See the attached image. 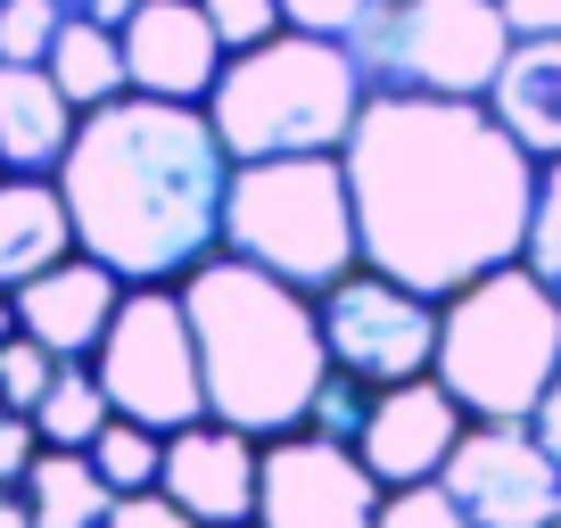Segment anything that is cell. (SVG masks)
Returning <instances> with one entry per match:
<instances>
[{
	"label": "cell",
	"mask_w": 561,
	"mask_h": 528,
	"mask_svg": "<svg viewBox=\"0 0 561 528\" xmlns=\"http://www.w3.org/2000/svg\"><path fill=\"white\" fill-rule=\"evenodd\" d=\"M520 264L561 298V158L537 174V215H528V256Z\"/></svg>",
	"instance_id": "cell-25"
},
{
	"label": "cell",
	"mask_w": 561,
	"mask_h": 528,
	"mask_svg": "<svg viewBox=\"0 0 561 528\" xmlns=\"http://www.w3.org/2000/svg\"><path fill=\"white\" fill-rule=\"evenodd\" d=\"M355 240L364 264L421 298H455L488 282L495 264L528 256L545 165L495 124L488 100H421V91H371L347 149Z\"/></svg>",
	"instance_id": "cell-1"
},
{
	"label": "cell",
	"mask_w": 561,
	"mask_h": 528,
	"mask_svg": "<svg viewBox=\"0 0 561 528\" xmlns=\"http://www.w3.org/2000/svg\"><path fill=\"white\" fill-rule=\"evenodd\" d=\"M75 256V215L58 174H0V298Z\"/></svg>",
	"instance_id": "cell-17"
},
{
	"label": "cell",
	"mask_w": 561,
	"mask_h": 528,
	"mask_svg": "<svg viewBox=\"0 0 561 528\" xmlns=\"http://www.w3.org/2000/svg\"><path fill=\"white\" fill-rule=\"evenodd\" d=\"M67 18L75 9H58V0H0V67H50Z\"/></svg>",
	"instance_id": "cell-23"
},
{
	"label": "cell",
	"mask_w": 561,
	"mask_h": 528,
	"mask_svg": "<svg viewBox=\"0 0 561 528\" xmlns=\"http://www.w3.org/2000/svg\"><path fill=\"white\" fill-rule=\"evenodd\" d=\"M371 528H471V512L430 479V487H388L380 495V520Z\"/></svg>",
	"instance_id": "cell-27"
},
{
	"label": "cell",
	"mask_w": 561,
	"mask_h": 528,
	"mask_svg": "<svg viewBox=\"0 0 561 528\" xmlns=\"http://www.w3.org/2000/svg\"><path fill=\"white\" fill-rule=\"evenodd\" d=\"M107 528H198V520L165 487H140V495H116V504H107Z\"/></svg>",
	"instance_id": "cell-30"
},
{
	"label": "cell",
	"mask_w": 561,
	"mask_h": 528,
	"mask_svg": "<svg viewBox=\"0 0 561 528\" xmlns=\"http://www.w3.org/2000/svg\"><path fill=\"white\" fill-rule=\"evenodd\" d=\"M364 422H371V388L347 380V371H331V380H322V397H314V413H306V429L355 446V438H364Z\"/></svg>",
	"instance_id": "cell-28"
},
{
	"label": "cell",
	"mask_w": 561,
	"mask_h": 528,
	"mask_svg": "<svg viewBox=\"0 0 561 528\" xmlns=\"http://www.w3.org/2000/svg\"><path fill=\"white\" fill-rule=\"evenodd\" d=\"M224 248L264 273H280L289 289L322 298L364 264L355 240V191L339 158H264L231 174V207H224Z\"/></svg>",
	"instance_id": "cell-6"
},
{
	"label": "cell",
	"mask_w": 561,
	"mask_h": 528,
	"mask_svg": "<svg viewBox=\"0 0 561 528\" xmlns=\"http://www.w3.org/2000/svg\"><path fill=\"white\" fill-rule=\"evenodd\" d=\"M371 9H380V0H280L289 34H322V42H355Z\"/></svg>",
	"instance_id": "cell-29"
},
{
	"label": "cell",
	"mask_w": 561,
	"mask_h": 528,
	"mask_svg": "<svg viewBox=\"0 0 561 528\" xmlns=\"http://www.w3.org/2000/svg\"><path fill=\"white\" fill-rule=\"evenodd\" d=\"M256 479H264V438L215 422V413L165 438L158 487L174 495L198 528H248V520H256Z\"/></svg>",
	"instance_id": "cell-14"
},
{
	"label": "cell",
	"mask_w": 561,
	"mask_h": 528,
	"mask_svg": "<svg viewBox=\"0 0 561 528\" xmlns=\"http://www.w3.org/2000/svg\"><path fill=\"white\" fill-rule=\"evenodd\" d=\"M224 67H231V50H224V34H215V18L198 0H140V18L124 25V74H133L140 100L207 107Z\"/></svg>",
	"instance_id": "cell-13"
},
{
	"label": "cell",
	"mask_w": 561,
	"mask_h": 528,
	"mask_svg": "<svg viewBox=\"0 0 561 528\" xmlns=\"http://www.w3.org/2000/svg\"><path fill=\"white\" fill-rule=\"evenodd\" d=\"M0 528H34V512H25V487H9V479H0Z\"/></svg>",
	"instance_id": "cell-35"
},
{
	"label": "cell",
	"mask_w": 561,
	"mask_h": 528,
	"mask_svg": "<svg viewBox=\"0 0 561 528\" xmlns=\"http://www.w3.org/2000/svg\"><path fill=\"white\" fill-rule=\"evenodd\" d=\"M231 174L240 158L224 149L207 107L124 91L75 124L58 191L75 215V248L100 256L124 289H182L224 248Z\"/></svg>",
	"instance_id": "cell-2"
},
{
	"label": "cell",
	"mask_w": 561,
	"mask_h": 528,
	"mask_svg": "<svg viewBox=\"0 0 561 528\" xmlns=\"http://www.w3.org/2000/svg\"><path fill=\"white\" fill-rule=\"evenodd\" d=\"M462 429H471V413L446 397L438 371H421V380H404V388H371V422H364V438H355V455L371 462L380 487H430V479L455 462Z\"/></svg>",
	"instance_id": "cell-12"
},
{
	"label": "cell",
	"mask_w": 561,
	"mask_h": 528,
	"mask_svg": "<svg viewBox=\"0 0 561 528\" xmlns=\"http://www.w3.org/2000/svg\"><path fill=\"white\" fill-rule=\"evenodd\" d=\"M91 471L107 479L116 495H140V487H158V471H165V429H149V422H107L100 438H91Z\"/></svg>",
	"instance_id": "cell-22"
},
{
	"label": "cell",
	"mask_w": 561,
	"mask_h": 528,
	"mask_svg": "<svg viewBox=\"0 0 561 528\" xmlns=\"http://www.w3.org/2000/svg\"><path fill=\"white\" fill-rule=\"evenodd\" d=\"M512 34H561V0H504Z\"/></svg>",
	"instance_id": "cell-32"
},
{
	"label": "cell",
	"mask_w": 561,
	"mask_h": 528,
	"mask_svg": "<svg viewBox=\"0 0 561 528\" xmlns=\"http://www.w3.org/2000/svg\"><path fill=\"white\" fill-rule=\"evenodd\" d=\"M91 371H100L107 405L124 413V422H149V429H191L207 422V371H198V331H191V306H182V289H124L116 322H107L100 355H91Z\"/></svg>",
	"instance_id": "cell-8"
},
{
	"label": "cell",
	"mask_w": 561,
	"mask_h": 528,
	"mask_svg": "<svg viewBox=\"0 0 561 528\" xmlns=\"http://www.w3.org/2000/svg\"><path fill=\"white\" fill-rule=\"evenodd\" d=\"M9 338H18V306L0 298V347H9Z\"/></svg>",
	"instance_id": "cell-36"
},
{
	"label": "cell",
	"mask_w": 561,
	"mask_h": 528,
	"mask_svg": "<svg viewBox=\"0 0 561 528\" xmlns=\"http://www.w3.org/2000/svg\"><path fill=\"white\" fill-rule=\"evenodd\" d=\"M248 528H256V520H248Z\"/></svg>",
	"instance_id": "cell-38"
},
{
	"label": "cell",
	"mask_w": 561,
	"mask_h": 528,
	"mask_svg": "<svg viewBox=\"0 0 561 528\" xmlns=\"http://www.w3.org/2000/svg\"><path fill=\"white\" fill-rule=\"evenodd\" d=\"M75 18H91V25H107V34H124V25L140 18V0H91V9H75Z\"/></svg>",
	"instance_id": "cell-33"
},
{
	"label": "cell",
	"mask_w": 561,
	"mask_h": 528,
	"mask_svg": "<svg viewBox=\"0 0 561 528\" xmlns=\"http://www.w3.org/2000/svg\"><path fill=\"white\" fill-rule=\"evenodd\" d=\"M198 331V371H207V413L248 438H289L306 429L322 380H331V347H322V306L289 289L280 273L215 248L182 282Z\"/></svg>",
	"instance_id": "cell-3"
},
{
	"label": "cell",
	"mask_w": 561,
	"mask_h": 528,
	"mask_svg": "<svg viewBox=\"0 0 561 528\" xmlns=\"http://www.w3.org/2000/svg\"><path fill=\"white\" fill-rule=\"evenodd\" d=\"M438 487L471 512V528H553L561 520V462L537 422H471Z\"/></svg>",
	"instance_id": "cell-10"
},
{
	"label": "cell",
	"mask_w": 561,
	"mask_h": 528,
	"mask_svg": "<svg viewBox=\"0 0 561 528\" xmlns=\"http://www.w3.org/2000/svg\"><path fill=\"white\" fill-rule=\"evenodd\" d=\"M561 371V298L528 264H495L488 282L438 306V380L471 422H537Z\"/></svg>",
	"instance_id": "cell-5"
},
{
	"label": "cell",
	"mask_w": 561,
	"mask_h": 528,
	"mask_svg": "<svg viewBox=\"0 0 561 528\" xmlns=\"http://www.w3.org/2000/svg\"><path fill=\"white\" fill-rule=\"evenodd\" d=\"M380 479L355 446L322 429L264 438V479H256V528H371L380 520Z\"/></svg>",
	"instance_id": "cell-11"
},
{
	"label": "cell",
	"mask_w": 561,
	"mask_h": 528,
	"mask_svg": "<svg viewBox=\"0 0 561 528\" xmlns=\"http://www.w3.org/2000/svg\"><path fill=\"white\" fill-rule=\"evenodd\" d=\"M488 107H495V124H504L528 158L553 165L561 158V34H520L512 42Z\"/></svg>",
	"instance_id": "cell-18"
},
{
	"label": "cell",
	"mask_w": 561,
	"mask_h": 528,
	"mask_svg": "<svg viewBox=\"0 0 561 528\" xmlns=\"http://www.w3.org/2000/svg\"><path fill=\"white\" fill-rule=\"evenodd\" d=\"M83 107L58 91L50 67H0V174H58Z\"/></svg>",
	"instance_id": "cell-16"
},
{
	"label": "cell",
	"mask_w": 561,
	"mask_h": 528,
	"mask_svg": "<svg viewBox=\"0 0 561 528\" xmlns=\"http://www.w3.org/2000/svg\"><path fill=\"white\" fill-rule=\"evenodd\" d=\"M34 455H42V429H34V413H18V405H0V479L18 487L25 471H34Z\"/></svg>",
	"instance_id": "cell-31"
},
{
	"label": "cell",
	"mask_w": 561,
	"mask_h": 528,
	"mask_svg": "<svg viewBox=\"0 0 561 528\" xmlns=\"http://www.w3.org/2000/svg\"><path fill=\"white\" fill-rule=\"evenodd\" d=\"M9 306H18V331L42 338L58 364H91V355H100V338H107V322H116V306H124V282L107 273L100 256H83V248H75L67 264L34 273Z\"/></svg>",
	"instance_id": "cell-15"
},
{
	"label": "cell",
	"mask_w": 561,
	"mask_h": 528,
	"mask_svg": "<svg viewBox=\"0 0 561 528\" xmlns=\"http://www.w3.org/2000/svg\"><path fill=\"white\" fill-rule=\"evenodd\" d=\"M58 9H91V0H58Z\"/></svg>",
	"instance_id": "cell-37"
},
{
	"label": "cell",
	"mask_w": 561,
	"mask_h": 528,
	"mask_svg": "<svg viewBox=\"0 0 561 528\" xmlns=\"http://www.w3.org/2000/svg\"><path fill=\"white\" fill-rule=\"evenodd\" d=\"M537 438L553 446V462H561V371H553V388H545V405H537Z\"/></svg>",
	"instance_id": "cell-34"
},
{
	"label": "cell",
	"mask_w": 561,
	"mask_h": 528,
	"mask_svg": "<svg viewBox=\"0 0 561 528\" xmlns=\"http://www.w3.org/2000/svg\"><path fill=\"white\" fill-rule=\"evenodd\" d=\"M107 422H116V405H107V388H100L91 364H67L58 388L42 397V413H34L42 446H67V455H91V438H100Z\"/></svg>",
	"instance_id": "cell-21"
},
{
	"label": "cell",
	"mask_w": 561,
	"mask_h": 528,
	"mask_svg": "<svg viewBox=\"0 0 561 528\" xmlns=\"http://www.w3.org/2000/svg\"><path fill=\"white\" fill-rule=\"evenodd\" d=\"M322 347H331V371L364 388H404L421 371H438V298L388 282L371 264H355L339 289H322Z\"/></svg>",
	"instance_id": "cell-9"
},
{
	"label": "cell",
	"mask_w": 561,
	"mask_h": 528,
	"mask_svg": "<svg viewBox=\"0 0 561 528\" xmlns=\"http://www.w3.org/2000/svg\"><path fill=\"white\" fill-rule=\"evenodd\" d=\"M553 528H561V520H553Z\"/></svg>",
	"instance_id": "cell-39"
},
{
	"label": "cell",
	"mask_w": 561,
	"mask_h": 528,
	"mask_svg": "<svg viewBox=\"0 0 561 528\" xmlns=\"http://www.w3.org/2000/svg\"><path fill=\"white\" fill-rule=\"evenodd\" d=\"M371 83L347 42L322 34H273L264 50H240L224 83L207 91V116L240 165L264 158H339L364 116Z\"/></svg>",
	"instance_id": "cell-4"
},
{
	"label": "cell",
	"mask_w": 561,
	"mask_h": 528,
	"mask_svg": "<svg viewBox=\"0 0 561 528\" xmlns=\"http://www.w3.org/2000/svg\"><path fill=\"white\" fill-rule=\"evenodd\" d=\"M58 371H67V364H58V355L42 347V338H25V331H18L9 347H0V405L42 413V397L58 388Z\"/></svg>",
	"instance_id": "cell-24"
},
{
	"label": "cell",
	"mask_w": 561,
	"mask_h": 528,
	"mask_svg": "<svg viewBox=\"0 0 561 528\" xmlns=\"http://www.w3.org/2000/svg\"><path fill=\"white\" fill-rule=\"evenodd\" d=\"M50 74L83 116L107 107V100H124V91H133V74H124V34H107V25H91V18H67V34H58V50H50Z\"/></svg>",
	"instance_id": "cell-20"
},
{
	"label": "cell",
	"mask_w": 561,
	"mask_h": 528,
	"mask_svg": "<svg viewBox=\"0 0 561 528\" xmlns=\"http://www.w3.org/2000/svg\"><path fill=\"white\" fill-rule=\"evenodd\" d=\"M215 18V34H224V50H264L273 34H289V18H280V0H198Z\"/></svg>",
	"instance_id": "cell-26"
},
{
	"label": "cell",
	"mask_w": 561,
	"mask_h": 528,
	"mask_svg": "<svg viewBox=\"0 0 561 528\" xmlns=\"http://www.w3.org/2000/svg\"><path fill=\"white\" fill-rule=\"evenodd\" d=\"M18 487L34 528H107V504H116V487L91 471V455H67V446H42Z\"/></svg>",
	"instance_id": "cell-19"
},
{
	"label": "cell",
	"mask_w": 561,
	"mask_h": 528,
	"mask_svg": "<svg viewBox=\"0 0 561 528\" xmlns=\"http://www.w3.org/2000/svg\"><path fill=\"white\" fill-rule=\"evenodd\" d=\"M504 0H380L364 34L347 42L371 91H421V100H488L512 58Z\"/></svg>",
	"instance_id": "cell-7"
}]
</instances>
